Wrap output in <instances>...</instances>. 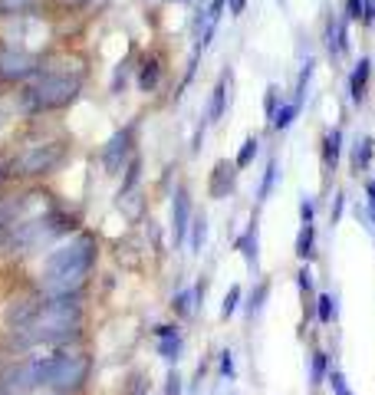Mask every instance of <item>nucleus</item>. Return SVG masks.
Instances as JSON below:
<instances>
[{
	"mask_svg": "<svg viewBox=\"0 0 375 395\" xmlns=\"http://www.w3.org/2000/svg\"><path fill=\"white\" fill-rule=\"evenodd\" d=\"M93 264H96V237L93 234H76L73 241H66L46 257V264H43V293L46 297L79 293Z\"/></svg>",
	"mask_w": 375,
	"mask_h": 395,
	"instance_id": "obj_1",
	"label": "nucleus"
},
{
	"mask_svg": "<svg viewBox=\"0 0 375 395\" xmlns=\"http://www.w3.org/2000/svg\"><path fill=\"white\" fill-rule=\"evenodd\" d=\"M79 323H83V307L79 293H63V297H46L30 323L17 329L20 346H63L66 339H76Z\"/></svg>",
	"mask_w": 375,
	"mask_h": 395,
	"instance_id": "obj_2",
	"label": "nucleus"
},
{
	"mask_svg": "<svg viewBox=\"0 0 375 395\" xmlns=\"http://www.w3.org/2000/svg\"><path fill=\"white\" fill-rule=\"evenodd\" d=\"M83 93V76L73 73H36L20 93V103L30 116L40 112H56L66 109L69 103H76V96Z\"/></svg>",
	"mask_w": 375,
	"mask_h": 395,
	"instance_id": "obj_3",
	"label": "nucleus"
},
{
	"mask_svg": "<svg viewBox=\"0 0 375 395\" xmlns=\"http://www.w3.org/2000/svg\"><path fill=\"white\" fill-rule=\"evenodd\" d=\"M89 376V356H76V352H56L53 356V369L46 386L56 389L60 395H73L86 386Z\"/></svg>",
	"mask_w": 375,
	"mask_h": 395,
	"instance_id": "obj_4",
	"label": "nucleus"
},
{
	"mask_svg": "<svg viewBox=\"0 0 375 395\" xmlns=\"http://www.w3.org/2000/svg\"><path fill=\"white\" fill-rule=\"evenodd\" d=\"M63 158H66V142H40V145H30L26 152H20L14 168L24 178H43V175L56 172Z\"/></svg>",
	"mask_w": 375,
	"mask_h": 395,
	"instance_id": "obj_5",
	"label": "nucleus"
},
{
	"mask_svg": "<svg viewBox=\"0 0 375 395\" xmlns=\"http://www.w3.org/2000/svg\"><path fill=\"white\" fill-rule=\"evenodd\" d=\"M36 56L24 50H4L0 53V83H24L36 76Z\"/></svg>",
	"mask_w": 375,
	"mask_h": 395,
	"instance_id": "obj_6",
	"label": "nucleus"
},
{
	"mask_svg": "<svg viewBox=\"0 0 375 395\" xmlns=\"http://www.w3.org/2000/svg\"><path fill=\"white\" fill-rule=\"evenodd\" d=\"M132 142H135V125H125V129H119L109 142H106L103 165H106V172L109 175H115L122 165H125V158L132 155Z\"/></svg>",
	"mask_w": 375,
	"mask_h": 395,
	"instance_id": "obj_7",
	"label": "nucleus"
},
{
	"mask_svg": "<svg viewBox=\"0 0 375 395\" xmlns=\"http://www.w3.org/2000/svg\"><path fill=\"white\" fill-rule=\"evenodd\" d=\"M188 227H191V195H188V188H178L175 201H171V237H175V244L188 241Z\"/></svg>",
	"mask_w": 375,
	"mask_h": 395,
	"instance_id": "obj_8",
	"label": "nucleus"
},
{
	"mask_svg": "<svg viewBox=\"0 0 375 395\" xmlns=\"http://www.w3.org/2000/svg\"><path fill=\"white\" fill-rule=\"evenodd\" d=\"M43 300H46V297H20V300H14L7 307V313H4V323H7L10 329H24L26 323L40 313Z\"/></svg>",
	"mask_w": 375,
	"mask_h": 395,
	"instance_id": "obj_9",
	"label": "nucleus"
},
{
	"mask_svg": "<svg viewBox=\"0 0 375 395\" xmlns=\"http://www.w3.org/2000/svg\"><path fill=\"white\" fill-rule=\"evenodd\" d=\"M234 185H237V165L234 162H217L211 172V181H207V191H211V198H227L230 191H234Z\"/></svg>",
	"mask_w": 375,
	"mask_h": 395,
	"instance_id": "obj_10",
	"label": "nucleus"
},
{
	"mask_svg": "<svg viewBox=\"0 0 375 395\" xmlns=\"http://www.w3.org/2000/svg\"><path fill=\"white\" fill-rule=\"evenodd\" d=\"M227 99H230V73H224L217 79V86L211 89V103H207V125H217L224 119V112H227Z\"/></svg>",
	"mask_w": 375,
	"mask_h": 395,
	"instance_id": "obj_11",
	"label": "nucleus"
},
{
	"mask_svg": "<svg viewBox=\"0 0 375 395\" xmlns=\"http://www.w3.org/2000/svg\"><path fill=\"white\" fill-rule=\"evenodd\" d=\"M369 76H372V60H362L352 66L349 73V99L352 106H362V99H366V89H369Z\"/></svg>",
	"mask_w": 375,
	"mask_h": 395,
	"instance_id": "obj_12",
	"label": "nucleus"
},
{
	"mask_svg": "<svg viewBox=\"0 0 375 395\" xmlns=\"http://www.w3.org/2000/svg\"><path fill=\"white\" fill-rule=\"evenodd\" d=\"M155 336H158V356H162L165 362H175L181 359V349H185V343H181V333L175 327H155Z\"/></svg>",
	"mask_w": 375,
	"mask_h": 395,
	"instance_id": "obj_13",
	"label": "nucleus"
},
{
	"mask_svg": "<svg viewBox=\"0 0 375 395\" xmlns=\"http://www.w3.org/2000/svg\"><path fill=\"white\" fill-rule=\"evenodd\" d=\"M257 247H260V241H257V221H250L247 231L237 237V250H240V257L247 260L250 270H257V254H260Z\"/></svg>",
	"mask_w": 375,
	"mask_h": 395,
	"instance_id": "obj_14",
	"label": "nucleus"
},
{
	"mask_svg": "<svg viewBox=\"0 0 375 395\" xmlns=\"http://www.w3.org/2000/svg\"><path fill=\"white\" fill-rule=\"evenodd\" d=\"M342 158V132L339 129H329L323 138V165L326 172H336V165Z\"/></svg>",
	"mask_w": 375,
	"mask_h": 395,
	"instance_id": "obj_15",
	"label": "nucleus"
},
{
	"mask_svg": "<svg viewBox=\"0 0 375 395\" xmlns=\"http://www.w3.org/2000/svg\"><path fill=\"white\" fill-rule=\"evenodd\" d=\"M158 83H162V63L155 60V56H145L142 69H138V89H142V93H152Z\"/></svg>",
	"mask_w": 375,
	"mask_h": 395,
	"instance_id": "obj_16",
	"label": "nucleus"
},
{
	"mask_svg": "<svg viewBox=\"0 0 375 395\" xmlns=\"http://www.w3.org/2000/svg\"><path fill=\"white\" fill-rule=\"evenodd\" d=\"M372 155H375V138L372 135H359L356 148H352V172H362V168H369L372 165Z\"/></svg>",
	"mask_w": 375,
	"mask_h": 395,
	"instance_id": "obj_17",
	"label": "nucleus"
},
{
	"mask_svg": "<svg viewBox=\"0 0 375 395\" xmlns=\"http://www.w3.org/2000/svg\"><path fill=\"white\" fill-rule=\"evenodd\" d=\"M43 7V0H0V17H30Z\"/></svg>",
	"mask_w": 375,
	"mask_h": 395,
	"instance_id": "obj_18",
	"label": "nucleus"
},
{
	"mask_svg": "<svg viewBox=\"0 0 375 395\" xmlns=\"http://www.w3.org/2000/svg\"><path fill=\"white\" fill-rule=\"evenodd\" d=\"M201 290H205V287H191V290H181L178 297L171 300L175 313H178V317H191V313H197V300H201Z\"/></svg>",
	"mask_w": 375,
	"mask_h": 395,
	"instance_id": "obj_19",
	"label": "nucleus"
},
{
	"mask_svg": "<svg viewBox=\"0 0 375 395\" xmlns=\"http://www.w3.org/2000/svg\"><path fill=\"white\" fill-rule=\"evenodd\" d=\"M299 109H303V106H299V103H293V99H290V103H280V109L273 112L270 125H273V129H277V132H287V129H290V125H293V122H297Z\"/></svg>",
	"mask_w": 375,
	"mask_h": 395,
	"instance_id": "obj_20",
	"label": "nucleus"
},
{
	"mask_svg": "<svg viewBox=\"0 0 375 395\" xmlns=\"http://www.w3.org/2000/svg\"><path fill=\"white\" fill-rule=\"evenodd\" d=\"M313 247H316V224H303L297 234V257L313 260Z\"/></svg>",
	"mask_w": 375,
	"mask_h": 395,
	"instance_id": "obj_21",
	"label": "nucleus"
},
{
	"mask_svg": "<svg viewBox=\"0 0 375 395\" xmlns=\"http://www.w3.org/2000/svg\"><path fill=\"white\" fill-rule=\"evenodd\" d=\"M188 231H191V237H188V244H191V250H201L205 247V237H207V217L205 215H195L191 217V227H188Z\"/></svg>",
	"mask_w": 375,
	"mask_h": 395,
	"instance_id": "obj_22",
	"label": "nucleus"
},
{
	"mask_svg": "<svg viewBox=\"0 0 375 395\" xmlns=\"http://www.w3.org/2000/svg\"><path fill=\"white\" fill-rule=\"evenodd\" d=\"M316 73V60L309 56L307 63H303V69H299V79H297V93H293V103L303 106V99H307V86H309V79H313Z\"/></svg>",
	"mask_w": 375,
	"mask_h": 395,
	"instance_id": "obj_23",
	"label": "nucleus"
},
{
	"mask_svg": "<svg viewBox=\"0 0 375 395\" xmlns=\"http://www.w3.org/2000/svg\"><path fill=\"white\" fill-rule=\"evenodd\" d=\"M257 152H260V138H254L250 135L247 142H244V145H240V152H237V168H250V165H254V158H257Z\"/></svg>",
	"mask_w": 375,
	"mask_h": 395,
	"instance_id": "obj_24",
	"label": "nucleus"
},
{
	"mask_svg": "<svg viewBox=\"0 0 375 395\" xmlns=\"http://www.w3.org/2000/svg\"><path fill=\"white\" fill-rule=\"evenodd\" d=\"M273 185H277V158H270L264 168V181H260V188H257V201H267L273 191Z\"/></svg>",
	"mask_w": 375,
	"mask_h": 395,
	"instance_id": "obj_25",
	"label": "nucleus"
},
{
	"mask_svg": "<svg viewBox=\"0 0 375 395\" xmlns=\"http://www.w3.org/2000/svg\"><path fill=\"white\" fill-rule=\"evenodd\" d=\"M349 53V20L339 17L336 20V56H346Z\"/></svg>",
	"mask_w": 375,
	"mask_h": 395,
	"instance_id": "obj_26",
	"label": "nucleus"
},
{
	"mask_svg": "<svg viewBox=\"0 0 375 395\" xmlns=\"http://www.w3.org/2000/svg\"><path fill=\"white\" fill-rule=\"evenodd\" d=\"M333 309H336V300L329 293H323V297L316 300V317H319V323H333Z\"/></svg>",
	"mask_w": 375,
	"mask_h": 395,
	"instance_id": "obj_27",
	"label": "nucleus"
},
{
	"mask_svg": "<svg viewBox=\"0 0 375 395\" xmlns=\"http://www.w3.org/2000/svg\"><path fill=\"white\" fill-rule=\"evenodd\" d=\"M237 307H240V287L234 284V287H230V290H227V297H224L221 317H224V319H230V317H234V313H237Z\"/></svg>",
	"mask_w": 375,
	"mask_h": 395,
	"instance_id": "obj_28",
	"label": "nucleus"
},
{
	"mask_svg": "<svg viewBox=\"0 0 375 395\" xmlns=\"http://www.w3.org/2000/svg\"><path fill=\"white\" fill-rule=\"evenodd\" d=\"M326 379V352H313V369H309V382L319 386Z\"/></svg>",
	"mask_w": 375,
	"mask_h": 395,
	"instance_id": "obj_29",
	"label": "nucleus"
},
{
	"mask_svg": "<svg viewBox=\"0 0 375 395\" xmlns=\"http://www.w3.org/2000/svg\"><path fill=\"white\" fill-rule=\"evenodd\" d=\"M329 386H333V395H352L349 382H346V376H342L339 369H333V372H329Z\"/></svg>",
	"mask_w": 375,
	"mask_h": 395,
	"instance_id": "obj_30",
	"label": "nucleus"
},
{
	"mask_svg": "<svg viewBox=\"0 0 375 395\" xmlns=\"http://www.w3.org/2000/svg\"><path fill=\"white\" fill-rule=\"evenodd\" d=\"M280 109V89L270 86L267 89V99H264V112H267V119H273V112Z\"/></svg>",
	"mask_w": 375,
	"mask_h": 395,
	"instance_id": "obj_31",
	"label": "nucleus"
},
{
	"mask_svg": "<svg viewBox=\"0 0 375 395\" xmlns=\"http://www.w3.org/2000/svg\"><path fill=\"white\" fill-rule=\"evenodd\" d=\"M267 293H270V284L264 280V284L254 290V300H250V317H254V313H260V307H264V300H267Z\"/></svg>",
	"mask_w": 375,
	"mask_h": 395,
	"instance_id": "obj_32",
	"label": "nucleus"
},
{
	"mask_svg": "<svg viewBox=\"0 0 375 395\" xmlns=\"http://www.w3.org/2000/svg\"><path fill=\"white\" fill-rule=\"evenodd\" d=\"M362 7H366V0H346V20H359L362 24Z\"/></svg>",
	"mask_w": 375,
	"mask_h": 395,
	"instance_id": "obj_33",
	"label": "nucleus"
},
{
	"mask_svg": "<svg viewBox=\"0 0 375 395\" xmlns=\"http://www.w3.org/2000/svg\"><path fill=\"white\" fill-rule=\"evenodd\" d=\"M138 168H142V162H138V158H132V165H128V178H125V185H122V195L135 188V181H138Z\"/></svg>",
	"mask_w": 375,
	"mask_h": 395,
	"instance_id": "obj_34",
	"label": "nucleus"
},
{
	"mask_svg": "<svg viewBox=\"0 0 375 395\" xmlns=\"http://www.w3.org/2000/svg\"><path fill=\"white\" fill-rule=\"evenodd\" d=\"M221 376L224 379H234V352H230V349L221 352Z\"/></svg>",
	"mask_w": 375,
	"mask_h": 395,
	"instance_id": "obj_35",
	"label": "nucleus"
},
{
	"mask_svg": "<svg viewBox=\"0 0 375 395\" xmlns=\"http://www.w3.org/2000/svg\"><path fill=\"white\" fill-rule=\"evenodd\" d=\"M165 395H181V376L178 372H168V379H165Z\"/></svg>",
	"mask_w": 375,
	"mask_h": 395,
	"instance_id": "obj_36",
	"label": "nucleus"
},
{
	"mask_svg": "<svg viewBox=\"0 0 375 395\" xmlns=\"http://www.w3.org/2000/svg\"><path fill=\"white\" fill-rule=\"evenodd\" d=\"M342 207H346V195H336V201H333V211H329V224H339V217H342Z\"/></svg>",
	"mask_w": 375,
	"mask_h": 395,
	"instance_id": "obj_37",
	"label": "nucleus"
},
{
	"mask_svg": "<svg viewBox=\"0 0 375 395\" xmlns=\"http://www.w3.org/2000/svg\"><path fill=\"white\" fill-rule=\"evenodd\" d=\"M313 215H316V207L309 198H303V205H299V217H303V224H313Z\"/></svg>",
	"mask_w": 375,
	"mask_h": 395,
	"instance_id": "obj_38",
	"label": "nucleus"
},
{
	"mask_svg": "<svg viewBox=\"0 0 375 395\" xmlns=\"http://www.w3.org/2000/svg\"><path fill=\"white\" fill-rule=\"evenodd\" d=\"M362 24L366 26L375 24V0H366V7H362Z\"/></svg>",
	"mask_w": 375,
	"mask_h": 395,
	"instance_id": "obj_39",
	"label": "nucleus"
},
{
	"mask_svg": "<svg viewBox=\"0 0 375 395\" xmlns=\"http://www.w3.org/2000/svg\"><path fill=\"white\" fill-rule=\"evenodd\" d=\"M366 195H369V215H372V227H375V178L366 185Z\"/></svg>",
	"mask_w": 375,
	"mask_h": 395,
	"instance_id": "obj_40",
	"label": "nucleus"
},
{
	"mask_svg": "<svg viewBox=\"0 0 375 395\" xmlns=\"http://www.w3.org/2000/svg\"><path fill=\"white\" fill-rule=\"evenodd\" d=\"M60 7H66V10H83V7H89L93 0H56Z\"/></svg>",
	"mask_w": 375,
	"mask_h": 395,
	"instance_id": "obj_41",
	"label": "nucleus"
},
{
	"mask_svg": "<svg viewBox=\"0 0 375 395\" xmlns=\"http://www.w3.org/2000/svg\"><path fill=\"white\" fill-rule=\"evenodd\" d=\"M227 10L234 14V17H240V14L247 10V0H227Z\"/></svg>",
	"mask_w": 375,
	"mask_h": 395,
	"instance_id": "obj_42",
	"label": "nucleus"
},
{
	"mask_svg": "<svg viewBox=\"0 0 375 395\" xmlns=\"http://www.w3.org/2000/svg\"><path fill=\"white\" fill-rule=\"evenodd\" d=\"M299 290H309V287H313V274H309V270H299Z\"/></svg>",
	"mask_w": 375,
	"mask_h": 395,
	"instance_id": "obj_43",
	"label": "nucleus"
},
{
	"mask_svg": "<svg viewBox=\"0 0 375 395\" xmlns=\"http://www.w3.org/2000/svg\"><path fill=\"white\" fill-rule=\"evenodd\" d=\"M4 181H7V172H4V168H0V188H4Z\"/></svg>",
	"mask_w": 375,
	"mask_h": 395,
	"instance_id": "obj_44",
	"label": "nucleus"
}]
</instances>
